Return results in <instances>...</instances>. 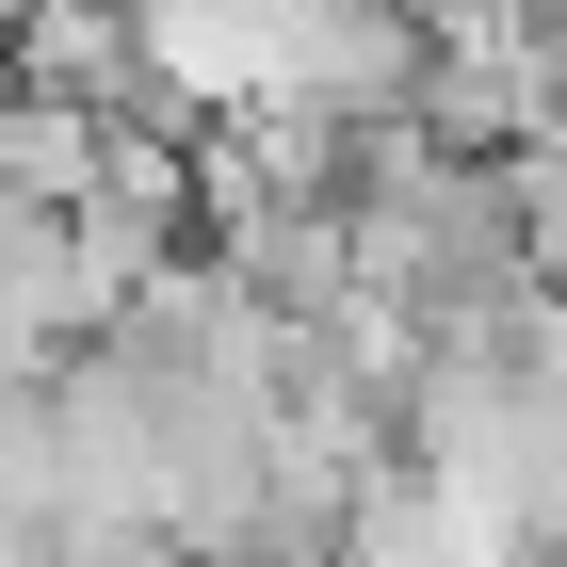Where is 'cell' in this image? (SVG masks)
Segmentation results:
<instances>
[{
    "label": "cell",
    "instance_id": "1",
    "mask_svg": "<svg viewBox=\"0 0 567 567\" xmlns=\"http://www.w3.org/2000/svg\"><path fill=\"white\" fill-rule=\"evenodd\" d=\"M357 292L422 308V324H471V308L535 292V260H519V195H503V163L437 146L422 114L357 131Z\"/></svg>",
    "mask_w": 567,
    "mask_h": 567
},
{
    "label": "cell",
    "instance_id": "2",
    "mask_svg": "<svg viewBox=\"0 0 567 567\" xmlns=\"http://www.w3.org/2000/svg\"><path fill=\"white\" fill-rule=\"evenodd\" d=\"M0 82L49 97V114H97V131L163 114V82H146V17H114V0H33V17L0 33ZM178 131H195V114H178Z\"/></svg>",
    "mask_w": 567,
    "mask_h": 567
},
{
    "label": "cell",
    "instance_id": "3",
    "mask_svg": "<svg viewBox=\"0 0 567 567\" xmlns=\"http://www.w3.org/2000/svg\"><path fill=\"white\" fill-rule=\"evenodd\" d=\"M0 519L65 551V422H49V390H17V405H0Z\"/></svg>",
    "mask_w": 567,
    "mask_h": 567
},
{
    "label": "cell",
    "instance_id": "4",
    "mask_svg": "<svg viewBox=\"0 0 567 567\" xmlns=\"http://www.w3.org/2000/svg\"><path fill=\"white\" fill-rule=\"evenodd\" d=\"M503 195H519V260H535V292H567V131H535L519 163H503Z\"/></svg>",
    "mask_w": 567,
    "mask_h": 567
},
{
    "label": "cell",
    "instance_id": "5",
    "mask_svg": "<svg viewBox=\"0 0 567 567\" xmlns=\"http://www.w3.org/2000/svg\"><path fill=\"white\" fill-rule=\"evenodd\" d=\"M114 17H146V0H114Z\"/></svg>",
    "mask_w": 567,
    "mask_h": 567
}]
</instances>
